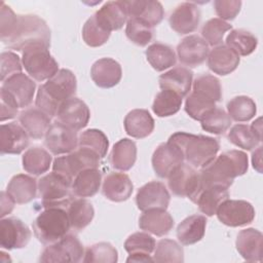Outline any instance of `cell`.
<instances>
[{"mask_svg": "<svg viewBox=\"0 0 263 263\" xmlns=\"http://www.w3.org/2000/svg\"><path fill=\"white\" fill-rule=\"evenodd\" d=\"M167 142L175 145L188 164L193 167H203L209 164L220 149L219 141L215 138L184 132L173 134Z\"/></svg>", "mask_w": 263, "mask_h": 263, "instance_id": "277c9868", "label": "cell"}, {"mask_svg": "<svg viewBox=\"0 0 263 263\" xmlns=\"http://www.w3.org/2000/svg\"><path fill=\"white\" fill-rule=\"evenodd\" d=\"M184 162L182 152L173 144H160L152 155V166L159 178H167L170 174Z\"/></svg>", "mask_w": 263, "mask_h": 263, "instance_id": "ac0fdd59", "label": "cell"}, {"mask_svg": "<svg viewBox=\"0 0 263 263\" xmlns=\"http://www.w3.org/2000/svg\"><path fill=\"white\" fill-rule=\"evenodd\" d=\"M248 167V156L245 152L239 150L223 152L198 173L200 191L208 187L229 188L236 177L247 173Z\"/></svg>", "mask_w": 263, "mask_h": 263, "instance_id": "7a4b0ae2", "label": "cell"}, {"mask_svg": "<svg viewBox=\"0 0 263 263\" xmlns=\"http://www.w3.org/2000/svg\"><path fill=\"white\" fill-rule=\"evenodd\" d=\"M118 260L117 250L109 242H98L86 249L84 258L85 263H115Z\"/></svg>", "mask_w": 263, "mask_h": 263, "instance_id": "7dc6e473", "label": "cell"}, {"mask_svg": "<svg viewBox=\"0 0 263 263\" xmlns=\"http://www.w3.org/2000/svg\"><path fill=\"white\" fill-rule=\"evenodd\" d=\"M49 47L37 43L23 50L22 63L27 73L36 81L51 78L59 71V64L49 52Z\"/></svg>", "mask_w": 263, "mask_h": 263, "instance_id": "52a82bcc", "label": "cell"}, {"mask_svg": "<svg viewBox=\"0 0 263 263\" xmlns=\"http://www.w3.org/2000/svg\"><path fill=\"white\" fill-rule=\"evenodd\" d=\"M23 63L17 54L12 51H3L0 54V79L5 81L14 74L22 73Z\"/></svg>", "mask_w": 263, "mask_h": 263, "instance_id": "f5cc1de1", "label": "cell"}, {"mask_svg": "<svg viewBox=\"0 0 263 263\" xmlns=\"http://www.w3.org/2000/svg\"><path fill=\"white\" fill-rule=\"evenodd\" d=\"M199 121L203 130L214 135H223L231 125V118L228 113L218 107L209 110Z\"/></svg>", "mask_w": 263, "mask_h": 263, "instance_id": "7bdbcfd3", "label": "cell"}, {"mask_svg": "<svg viewBox=\"0 0 263 263\" xmlns=\"http://www.w3.org/2000/svg\"><path fill=\"white\" fill-rule=\"evenodd\" d=\"M71 228L67 209L60 206L45 208L33 222L36 238L45 245H50L68 234Z\"/></svg>", "mask_w": 263, "mask_h": 263, "instance_id": "8992f818", "label": "cell"}, {"mask_svg": "<svg viewBox=\"0 0 263 263\" xmlns=\"http://www.w3.org/2000/svg\"><path fill=\"white\" fill-rule=\"evenodd\" d=\"M72 183L59 174L52 172L43 176L38 181V192L42 201V206H60L67 209L72 197Z\"/></svg>", "mask_w": 263, "mask_h": 263, "instance_id": "9c48e42d", "label": "cell"}, {"mask_svg": "<svg viewBox=\"0 0 263 263\" xmlns=\"http://www.w3.org/2000/svg\"><path fill=\"white\" fill-rule=\"evenodd\" d=\"M29 145V135L25 128L16 123L1 124L0 151L2 154H20Z\"/></svg>", "mask_w": 263, "mask_h": 263, "instance_id": "44dd1931", "label": "cell"}, {"mask_svg": "<svg viewBox=\"0 0 263 263\" xmlns=\"http://www.w3.org/2000/svg\"><path fill=\"white\" fill-rule=\"evenodd\" d=\"M228 140L233 145L245 150H252L262 140L261 118L255 120L251 125L235 124L228 133Z\"/></svg>", "mask_w": 263, "mask_h": 263, "instance_id": "d4e9b609", "label": "cell"}, {"mask_svg": "<svg viewBox=\"0 0 263 263\" xmlns=\"http://www.w3.org/2000/svg\"><path fill=\"white\" fill-rule=\"evenodd\" d=\"M210 52L209 44L198 35L183 38L177 46V55L184 66L194 68L201 65Z\"/></svg>", "mask_w": 263, "mask_h": 263, "instance_id": "e0dca14e", "label": "cell"}, {"mask_svg": "<svg viewBox=\"0 0 263 263\" xmlns=\"http://www.w3.org/2000/svg\"><path fill=\"white\" fill-rule=\"evenodd\" d=\"M167 185L174 195L188 197L191 201L195 202L200 192L199 174L193 166L183 162L170 174Z\"/></svg>", "mask_w": 263, "mask_h": 263, "instance_id": "8fae6325", "label": "cell"}, {"mask_svg": "<svg viewBox=\"0 0 263 263\" xmlns=\"http://www.w3.org/2000/svg\"><path fill=\"white\" fill-rule=\"evenodd\" d=\"M193 73L186 67H175L159 76L158 82L161 89L172 90L184 98L190 90Z\"/></svg>", "mask_w": 263, "mask_h": 263, "instance_id": "83f0119b", "label": "cell"}, {"mask_svg": "<svg viewBox=\"0 0 263 263\" xmlns=\"http://www.w3.org/2000/svg\"><path fill=\"white\" fill-rule=\"evenodd\" d=\"M214 8L216 13L223 21L234 20L239 13L241 7V1L239 0H215Z\"/></svg>", "mask_w": 263, "mask_h": 263, "instance_id": "db71d44e", "label": "cell"}, {"mask_svg": "<svg viewBox=\"0 0 263 263\" xmlns=\"http://www.w3.org/2000/svg\"><path fill=\"white\" fill-rule=\"evenodd\" d=\"M78 147L89 149L97 153L101 158H104L108 151L109 141L102 130L90 128L82 132L79 136Z\"/></svg>", "mask_w": 263, "mask_h": 263, "instance_id": "f6af8a7d", "label": "cell"}, {"mask_svg": "<svg viewBox=\"0 0 263 263\" xmlns=\"http://www.w3.org/2000/svg\"><path fill=\"white\" fill-rule=\"evenodd\" d=\"M261 152H262V147L259 146L258 149L255 150V152H253V155H252L253 166H254L259 173L262 172V170H261V165H262V162H261Z\"/></svg>", "mask_w": 263, "mask_h": 263, "instance_id": "6f0895ef", "label": "cell"}, {"mask_svg": "<svg viewBox=\"0 0 263 263\" xmlns=\"http://www.w3.org/2000/svg\"><path fill=\"white\" fill-rule=\"evenodd\" d=\"M123 123L126 134L136 139L146 138L151 135L154 129V119L145 109L129 111Z\"/></svg>", "mask_w": 263, "mask_h": 263, "instance_id": "1f68e13d", "label": "cell"}, {"mask_svg": "<svg viewBox=\"0 0 263 263\" xmlns=\"http://www.w3.org/2000/svg\"><path fill=\"white\" fill-rule=\"evenodd\" d=\"M102 174L98 168H87L80 172L71 185L72 194L76 197L84 198L93 196L100 189Z\"/></svg>", "mask_w": 263, "mask_h": 263, "instance_id": "d590c367", "label": "cell"}, {"mask_svg": "<svg viewBox=\"0 0 263 263\" xmlns=\"http://www.w3.org/2000/svg\"><path fill=\"white\" fill-rule=\"evenodd\" d=\"M51 117L45 114L37 107H31L23 110L18 114V121L21 125L28 133L30 138L41 139L45 137L51 122Z\"/></svg>", "mask_w": 263, "mask_h": 263, "instance_id": "f1b7e54d", "label": "cell"}, {"mask_svg": "<svg viewBox=\"0 0 263 263\" xmlns=\"http://www.w3.org/2000/svg\"><path fill=\"white\" fill-rule=\"evenodd\" d=\"M0 37L6 47L17 51L37 43L50 46V30L44 20L35 14L16 15L10 7L0 11Z\"/></svg>", "mask_w": 263, "mask_h": 263, "instance_id": "6da1fadb", "label": "cell"}, {"mask_svg": "<svg viewBox=\"0 0 263 263\" xmlns=\"http://www.w3.org/2000/svg\"><path fill=\"white\" fill-rule=\"evenodd\" d=\"M126 37L139 46H146L153 38V28L141 20L129 17L126 21Z\"/></svg>", "mask_w": 263, "mask_h": 263, "instance_id": "c3c4849f", "label": "cell"}, {"mask_svg": "<svg viewBox=\"0 0 263 263\" xmlns=\"http://www.w3.org/2000/svg\"><path fill=\"white\" fill-rule=\"evenodd\" d=\"M231 29L232 26L227 22L219 17H213L206 21L201 28L202 39L209 45H219L223 40L224 34Z\"/></svg>", "mask_w": 263, "mask_h": 263, "instance_id": "681fc988", "label": "cell"}, {"mask_svg": "<svg viewBox=\"0 0 263 263\" xmlns=\"http://www.w3.org/2000/svg\"><path fill=\"white\" fill-rule=\"evenodd\" d=\"M216 215L224 225L238 227L253 222L255 218V210L247 200L228 198L220 204Z\"/></svg>", "mask_w": 263, "mask_h": 263, "instance_id": "7c38bea8", "label": "cell"}, {"mask_svg": "<svg viewBox=\"0 0 263 263\" xmlns=\"http://www.w3.org/2000/svg\"><path fill=\"white\" fill-rule=\"evenodd\" d=\"M262 233L254 228H247L239 231L235 246L240 256L249 262L262 261Z\"/></svg>", "mask_w": 263, "mask_h": 263, "instance_id": "4316f807", "label": "cell"}, {"mask_svg": "<svg viewBox=\"0 0 263 263\" xmlns=\"http://www.w3.org/2000/svg\"><path fill=\"white\" fill-rule=\"evenodd\" d=\"M93 15L97 22L110 33L121 29L127 21L122 1H108Z\"/></svg>", "mask_w": 263, "mask_h": 263, "instance_id": "f546056e", "label": "cell"}, {"mask_svg": "<svg viewBox=\"0 0 263 263\" xmlns=\"http://www.w3.org/2000/svg\"><path fill=\"white\" fill-rule=\"evenodd\" d=\"M226 45L238 55H249L255 51L258 40L249 31L243 29H234L226 37Z\"/></svg>", "mask_w": 263, "mask_h": 263, "instance_id": "60d3db41", "label": "cell"}, {"mask_svg": "<svg viewBox=\"0 0 263 263\" xmlns=\"http://www.w3.org/2000/svg\"><path fill=\"white\" fill-rule=\"evenodd\" d=\"M154 262H175L181 263L184 261L183 248L173 239H160L154 249Z\"/></svg>", "mask_w": 263, "mask_h": 263, "instance_id": "bcb514c9", "label": "cell"}, {"mask_svg": "<svg viewBox=\"0 0 263 263\" xmlns=\"http://www.w3.org/2000/svg\"><path fill=\"white\" fill-rule=\"evenodd\" d=\"M221 99L220 80L208 73L200 74L193 81L192 91L185 102V111L192 119L200 120L209 110L216 107V103Z\"/></svg>", "mask_w": 263, "mask_h": 263, "instance_id": "5b68a950", "label": "cell"}, {"mask_svg": "<svg viewBox=\"0 0 263 263\" xmlns=\"http://www.w3.org/2000/svg\"><path fill=\"white\" fill-rule=\"evenodd\" d=\"M38 185L36 180L28 175L18 174L13 176L6 188L7 193L15 203H28L36 197Z\"/></svg>", "mask_w": 263, "mask_h": 263, "instance_id": "d6a6232c", "label": "cell"}, {"mask_svg": "<svg viewBox=\"0 0 263 263\" xmlns=\"http://www.w3.org/2000/svg\"><path fill=\"white\" fill-rule=\"evenodd\" d=\"M89 117L90 112L87 105L76 97L65 101L57 113V120L59 122L76 132L87 125Z\"/></svg>", "mask_w": 263, "mask_h": 263, "instance_id": "2e32d148", "label": "cell"}, {"mask_svg": "<svg viewBox=\"0 0 263 263\" xmlns=\"http://www.w3.org/2000/svg\"><path fill=\"white\" fill-rule=\"evenodd\" d=\"M90 76L99 87L110 88L120 81L122 76L121 66L111 58H103L93 63Z\"/></svg>", "mask_w": 263, "mask_h": 263, "instance_id": "603a6c76", "label": "cell"}, {"mask_svg": "<svg viewBox=\"0 0 263 263\" xmlns=\"http://www.w3.org/2000/svg\"><path fill=\"white\" fill-rule=\"evenodd\" d=\"M71 228L75 231L84 229L93 219L95 210L92 204L84 198H73L67 208Z\"/></svg>", "mask_w": 263, "mask_h": 263, "instance_id": "8d00e7d4", "label": "cell"}, {"mask_svg": "<svg viewBox=\"0 0 263 263\" xmlns=\"http://www.w3.org/2000/svg\"><path fill=\"white\" fill-rule=\"evenodd\" d=\"M101 159L93 151L78 147L70 153L58 156L53 160L52 172L72 183L80 172L87 168H98L101 164Z\"/></svg>", "mask_w": 263, "mask_h": 263, "instance_id": "ba28073f", "label": "cell"}, {"mask_svg": "<svg viewBox=\"0 0 263 263\" xmlns=\"http://www.w3.org/2000/svg\"><path fill=\"white\" fill-rule=\"evenodd\" d=\"M155 246V239L146 232H136L129 235L124 242V249L129 255H150Z\"/></svg>", "mask_w": 263, "mask_h": 263, "instance_id": "816d5d0a", "label": "cell"}, {"mask_svg": "<svg viewBox=\"0 0 263 263\" xmlns=\"http://www.w3.org/2000/svg\"><path fill=\"white\" fill-rule=\"evenodd\" d=\"M208 67L216 74L225 76L233 72L239 64V55L226 44L215 46L208 54Z\"/></svg>", "mask_w": 263, "mask_h": 263, "instance_id": "484cf974", "label": "cell"}, {"mask_svg": "<svg viewBox=\"0 0 263 263\" xmlns=\"http://www.w3.org/2000/svg\"><path fill=\"white\" fill-rule=\"evenodd\" d=\"M182 99L181 96L172 90L161 89L154 99L152 110L158 117L172 116L180 110Z\"/></svg>", "mask_w": 263, "mask_h": 263, "instance_id": "b9f144b4", "label": "cell"}, {"mask_svg": "<svg viewBox=\"0 0 263 263\" xmlns=\"http://www.w3.org/2000/svg\"><path fill=\"white\" fill-rule=\"evenodd\" d=\"M15 201L12 197L7 193V191H1L0 193V205H1V213L0 216L3 218L4 216L10 214L14 208Z\"/></svg>", "mask_w": 263, "mask_h": 263, "instance_id": "9f6ffc18", "label": "cell"}, {"mask_svg": "<svg viewBox=\"0 0 263 263\" xmlns=\"http://www.w3.org/2000/svg\"><path fill=\"white\" fill-rule=\"evenodd\" d=\"M133 190V182L124 173L112 172L104 178L102 192L106 198L112 201L121 202L128 199Z\"/></svg>", "mask_w": 263, "mask_h": 263, "instance_id": "cb8c5ba5", "label": "cell"}, {"mask_svg": "<svg viewBox=\"0 0 263 263\" xmlns=\"http://www.w3.org/2000/svg\"><path fill=\"white\" fill-rule=\"evenodd\" d=\"M126 262H154V261L150 255L135 254V255H129L128 258L126 259Z\"/></svg>", "mask_w": 263, "mask_h": 263, "instance_id": "680465c9", "label": "cell"}, {"mask_svg": "<svg viewBox=\"0 0 263 263\" xmlns=\"http://www.w3.org/2000/svg\"><path fill=\"white\" fill-rule=\"evenodd\" d=\"M146 59L151 67L156 71H164L176 64V53L174 49L166 44L155 42L148 46L145 51Z\"/></svg>", "mask_w": 263, "mask_h": 263, "instance_id": "ab89813d", "label": "cell"}, {"mask_svg": "<svg viewBox=\"0 0 263 263\" xmlns=\"http://www.w3.org/2000/svg\"><path fill=\"white\" fill-rule=\"evenodd\" d=\"M199 21V8L193 2H183L179 4L168 17L171 28L178 34H188L195 31Z\"/></svg>", "mask_w": 263, "mask_h": 263, "instance_id": "ffe728a7", "label": "cell"}, {"mask_svg": "<svg viewBox=\"0 0 263 263\" xmlns=\"http://www.w3.org/2000/svg\"><path fill=\"white\" fill-rule=\"evenodd\" d=\"M31 235V230L21 219L15 217L1 219L0 246L2 249H23L30 241Z\"/></svg>", "mask_w": 263, "mask_h": 263, "instance_id": "5bb4252c", "label": "cell"}, {"mask_svg": "<svg viewBox=\"0 0 263 263\" xmlns=\"http://www.w3.org/2000/svg\"><path fill=\"white\" fill-rule=\"evenodd\" d=\"M1 87L11 95L18 108H26L33 101L36 83L28 75L17 73L3 81Z\"/></svg>", "mask_w": 263, "mask_h": 263, "instance_id": "7402d4cb", "label": "cell"}, {"mask_svg": "<svg viewBox=\"0 0 263 263\" xmlns=\"http://www.w3.org/2000/svg\"><path fill=\"white\" fill-rule=\"evenodd\" d=\"M127 18L134 17L143 21L152 28L157 26L164 16L163 7L158 1L132 0L122 1Z\"/></svg>", "mask_w": 263, "mask_h": 263, "instance_id": "d6986e66", "label": "cell"}, {"mask_svg": "<svg viewBox=\"0 0 263 263\" xmlns=\"http://www.w3.org/2000/svg\"><path fill=\"white\" fill-rule=\"evenodd\" d=\"M170 193L165 185L151 181L142 186L136 195V203L142 212L149 210H166L170 203Z\"/></svg>", "mask_w": 263, "mask_h": 263, "instance_id": "9a60e30c", "label": "cell"}, {"mask_svg": "<svg viewBox=\"0 0 263 263\" xmlns=\"http://www.w3.org/2000/svg\"><path fill=\"white\" fill-rule=\"evenodd\" d=\"M174 226V219L165 210L145 211L139 219V227L156 236L167 234Z\"/></svg>", "mask_w": 263, "mask_h": 263, "instance_id": "4dcf8cb0", "label": "cell"}, {"mask_svg": "<svg viewBox=\"0 0 263 263\" xmlns=\"http://www.w3.org/2000/svg\"><path fill=\"white\" fill-rule=\"evenodd\" d=\"M229 198L228 188L224 187H208L203 188L196 197L194 203L205 216H213L216 214L220 204Z\"/></svg>", "mask_w": 263, "mask_h": 263, "instance_id": "f35d334b", "label": "cell"}, {"mask_svg": "<svg viewBox=\"0 0 263 263\" xmlns=\"http://www.w3.org/2000/svg\"><path fill=\"white\" fill-rule=\"evenodd\" d=\"M18 113V105L15 100L2 87L0 88V119L1 121L12 119Z\"/></svg>", "mask_w": 263, "mask_h": 263, "instance_id": "11a10c76", "label": "cell"}, {"mask_svg": "<svg viewBox=\"0 0 263 263\" xmlns=\"http://www.w3.org/2000/svg\"><path fill=\"white\" fill-rule=\"evenodd\" d=\"M52 157L42 147L34 146L29 148L23 155L24 170L34 176H40L49 170Z\"/></svg>", "mask_w": 263, "mask_h": 263, "instance_id": "74e56055", "label": "cell"}, {"mask_svg": "<svg viewBox=\"0 0 263 263\" xmlns=\"http://www.w3.org/2000/svg\"><path fill=\"white\" fill-rule=\"evenodd\" d=\"M227 111L231 119L242 122L252 119L257 112V108L250 97L238 96L227 103Z\"/></svg>", "mask_w": 263, "mask_h": 263, "instance_id": "ee69618b", "label": "cell"}, {"mask_svg": "<svg viewBox=\"0 0 263 263\" xmlns=\"http://www.w3.org/2000/svg\"><path fill=\"white\" fill-rule=\"evenodd\" d=\"M206 218L202 215H191L185 218L177 228V237L184 246L196 243L204 235Z\"/></svg>", "mask_w": 263, "mask_h": 263, "instance_id": "836d02e7", "label": "cell"}, {"mask_svg": "<svg viewBox=\"0 0 263 263\" xmlns=\"http://www.w3.org/2000/svg\"><path fill=\"white\" fill-rule=\"evenodd\" d=\"M44 138L46 148L54 155L70 153L78 147L77 132L58 120L50 124Z\"/></svg>", "mask_w": 263, "mask_h": 263, "instance_id": "4fadbf2b", "label": "cell"}, {"mask_svg": "<svg viewBox=\"0 0 263 263\" xmlns=\"http://www.w3.org/2000/svg\"><path fill=\"white\" fill-rule=\"evenodd\" d=\"M110 32L105 30L96 20L92 14L84 24L82 29V38L90 47H99L107 42L110 37Z\"/></svg>", "mask_w": 263, "mask_h": 263, "instance_id": "f907efd6", "label": "cell"}, {"mask_svg": "<svg viewBox=\"0 0 263 263\" xmlns=\"http://www.w3.org/2000/svg\"><path fill=\"white\" fill-rule=\"evenodd\" d=\"M84 249L80 240L73 234H67L58 241L48 245L41 253L40 262H73L82 260Z\"/></svg>", "mask_w": 263, "mask_h": 263, "instance_id": "30bf717a", "label": "cell"}, {"mask_svg": "<svg viewBox=\"0 0 263 263\" xmlns=\"http://www.w3.org/2000/svg\"><path fill=\"white\" fill-rule=\"evenodd\" d=\"M110 163L112 167L125 172L130 170L137 159L136 143L127 138L116 142L110 153Z\"/></svg>", "mask_w": 263, "mask_h": 263, "instance_id": "e575fe53", "label": "cell"}, {"mask_svg": "<svg viewBox=\"0 0 263 263\" xmlns=\"http://www.w3.org/2000/svg\"><path fill=\"white\" fill-rule=\"evenodd\" d=\"M77 89L76 77L68 69H60L51 78L38 87L36 107L49 117L57 116L60 106L73 98Z\"/></svg>", "mask_w": 263, "mask_h": 263, "instance_id": "3957f363", "label": "cell"}]
</instances>
